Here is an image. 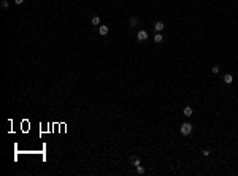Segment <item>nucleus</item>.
I'll return each mask as SVG.
<instances>
[{
	"mask_svg": "<svg viewBox=\"0 0 238 176\" xmlns=\"http://www.w3.org/2000/svg\"><path fill=\"white\" fill-rule=\"evenodd\" d=\"M179 130H181V135H184V137H186V135H189V133L192 132V125L189 124V122H184V124L181 125Z\"/></svg>",
	"mask_w": 238,
	"mask_h": 176,
	"instance_id": "1",
	"label": "nucleus"
},
{
	"mask_svg": "<svg viewBox=\"0 0 238 176\" xmlns=\"http://www.w3.org/2000/svg\"><path fill=\"white\" fill-rule=\"evenodd\" d=\"M146 38H148V32H146V30H140L137 33V40H138V41H145Z\"/></svg>",
	"mask_w": 238,
	"mask_h": 176,
	"instance_id": "2",
	"label": "nucleus"
},
{
	"mask_svg": "<svg viewBox=\"0 0 238 176\" xmlns=\"http://www.w3.org/2000/svg\"><path fill=\"white\" fill-rule=\"evenodd\" d=\"M164 27H165V25H164V22H160V21H157L156 24H154V29H156L157 32H162V30H164Z\"/></svg>",
	"mask_w": 238,
	"mask_h": 176,
	"instance_id": "3",
	"label": "nucleus"
},
{
	"mask_svg": "<svg viewBox=\"0 0 238 176\" xmlns=\"http://www.w3.org/2000/svg\"><path fill=\"white\" fill-rule=\"evenodd\" d=\"M183 114L186 116V117H191V116H192V108H191V106H186V108L183 110Z\"/></svg>",
	"mask_w": 238,
	"mask_h": 176,
	"instance_id": "4",
	"label": "nucleus"
},
{
	"mask_svg": "<svg viewBox=\"0 0 238 176\" xmlns=\"http://www.w3.org/2000/svg\"><path fill=\"white\" fill-rule=\"evenodd\" d=\"M99 33H100V35H107V33H108V27H107V25H100V27H99Z\"/></svg>",
	"mask_w": 238,
	"mask_h": 176,
	"instance_id": "5",
	"label": "nucleus"
},
{
	"mask_svg": "<svg viewBox=\"0 0 238 176\" xmlns=\"http://www.w3.org/2000/svg\"><path fill=\"white\" fill-rule=\"evenodd\" d=\"M232 81H233L232 75H225V76H224V83H225V84H230Z\"/></svg>",
	"mask_w": 238,
	"mask_h": 176,
	"instance_id": "6",
	"label": "nucleus"
},
{
	"mask_svg": "<svg viewBox=\"0 0 238 176\" xmlns=\"http://www.w3.org/2000/svg\"><path fill=\"white\" fill-rule=\"evenodd\" d=\"M154 41H156V43H162V41H164V37H162L160 33H157V35L154 37Z\"/></svg>",
	"mask_w": 238,
	"mask_h": 176,
	"instance_id": "7",
	"label": "nucleus"
},
{
	"mask_svg": "<svg viewBox=\"0 0 238 176\" xmlns=\"http://www.w3.org/2000/svg\"><path fill=\"white\" fill-rule=\"evenodd\" d=\"M138 24V19H137V18H130V27H135V25H137Z\"/></svg>",
	"mask_w": 238,
	"mask_h": 176,
	"instance_id": "8",
	"label": "nucleus"
},
{
	"mask_svg": "<svg viewBox=\"0 0 238 176\" xmlns=\"http://www.w3.org/2000/svg\"><path fill=\"white\" fill-rule=\"evenodd\" d=\"M100 24V18L99 16H94L92 18V25H99Z\"/></svg>",
	"mask_w": 238,
	"mask_h": 176,
	"instance_id": "9",
	"label": "nucleus"
},
{
	"mask_svg": "<svg viewBox=\"0 0 238 176\" xmlns=\"http://www.w3.org/2000/svg\"><path fill=\"white\" fill-rule=\"evenodd\" d=\"M132 165L138 167V165H140V159H137V157H132Z\"/></svg>",
	"mask_w": 238,
	"mask_h": 176,
	"instance_id": "10",
	"label": "nucleus"
},
{
	"mask_svg": "<svg viewBox=\"0 0 238 176\" xmlns=\"http://www.w3.org/2000/svg\"><path fill=\"white\" fill-rule=\"evenodd\" d=\"M137 173H138V175H143V173H145V168H143L141 165H138V167H137Z\"/></svg>",
	"mask_w": 238,
	"mask_h": 176,
	"instance_id": "11",
	"label": "nucleus"
},
{
	"mask_svg": "<svg viewBox=\"0 0 238 176\" xmlns=\"http://www.w3.org/2000/svg\"><path fill=\"white\" fill-rule=\"evenodd\" d=\"M2 8H8V0H3L2 2Z\"/></svg>",
	"mask_w": 238,
	"mask_h": 176,
	"instance_id": "12",
	"label": "nucleus"
},
{
	"mask_svg": "<svg viewBox=\"0 0 238 176\" xmlns=\"http://www.w3.org/2000/svg\"><path fill=\"white\" fill-rule=\"evenodd\" d=\"M202 154L205 156V157H208V156H210V151H208V149H203V151H202Z\"/></svg>",
	"mask_w": 238,
	"mask_h": 176,
	"instance_id": "13",
	"label": "nucleus"
},
{
	"mask_svg": "<svg viewBox=\"0 0 238 176\" xmlns=\"http://www.w3.org/2000/svg\"><path fill=\"white\" fill-rule=\"evenodd\" d=\"M213 73H219V67H217V65L213 67Z\"/></svg>",
	"mask_w": 238,
	"mask_h": 176,
	"instance_id": "14",
	"label": "nucleus"
},
{
	"mask_svg": "<svg viewBox=\"0 0 238 176\" xmlns=\"http://www.w3.org/2000/svg\"><path fill=\"white\" fill-rule=\"evenodd\" d=\"M14 3H16V5H21V3H24V0H14Z\"/></svg>",
	"mask_w": 238,
	"mask_h": 176,
	"instance_id": "15",
	"label": "nucleus"
}]
</instances>
